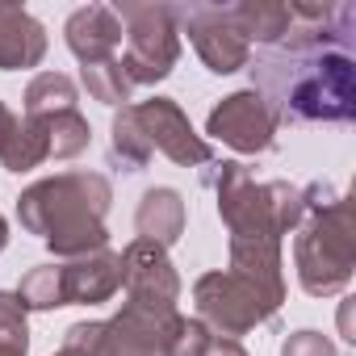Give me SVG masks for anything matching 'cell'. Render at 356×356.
Listing matches in <instances>:
<instances>
[{"instance_id": "6da1fadb", "label": "cell", "mask_w": 356, "mask_h": 356, "mask_svg": "<svg viewBox=\"0 0 356 356\" xmlns=\"http://www.w3.org/2000/svg\"><path fill=\"white\" fill-rule=\"evenodd\" d=\"M214 189H218V214L231 231V273L248 277L260 293H268L281 306L285 302L281 235H289L306 214L302 189L285 181H256L235 159L218 163Z\"/></svg>"}, {"instance_id": "7a4b0ae2", "label": "cell", "mask_w": 356, "mask_h": 356, "mask_svg": "<svg viewBox=\"0 0 356 356\" xmlns=\"http://www.w3.org/2000/svg\"><path fill=\"white\" fill-rule=\"evenodd\" d=\"M109 202L113 189L101 172H59L30 185L17 197V218L55 256L80 260L109 248V231H105Z\"/></svg>"}, {"instance_id": "3957f363", "label": "cell", "mask_w": 356, "mask_h": 356, "mask_svg": "<svg viewBox=\"0 0 356 356\" xmlns=\"http://www.w3.org/2000/svg\"><path fill=\"white\" fill-rule=\"evenodd\" d=\"M256 92L268 101V109L293 122H348L356 113V76L348 51H281L260 59L256 67Z\"/></svg>"}, {"instance_id": "277c9868", "label": "cell", "mask_w": 356, "mask_h": 356, "mask_svg": "<svg viewBox=\"0 0 356 356\" xmlns=\"http://www.w3.org/2000/svg\"><path fill=\"white\" fill-rule=\"evenodd\" d=\"M302 197H306V214L298 222V243H293L298 281L310 298H331L352 281L356 218L348 197H335L327 185H310L302 189Z\"/></svg>"}, {"instance_id": "5b68a950", "label": "cell", "mask_w": 356, "mask_h": 356, "mask_svg": "<svg viewBox=\"0 0 356 356\" xmlns=\"http://www.w3.org/2000/svg\"><path fill=\"white\" fill-rule=\"evenodd\" d=\"M126 30V55L122 72L130 84H155L172 76L181 59V30H176V9L168 5H118L113 9Z\"/></svg>"}, {"instance_id": "8992f818", "label": "cell", "mask_w": 356, "mask_h": 356, "mask_svg": "<svg viewBox=\"0 0 356 356\" xmlns=\"http://www.w3.org/2000/svg\"><path fill=\"white\" fill-rule=\"evenodd\" d=\"M193 306H197V323L210 335H222V339H235V335L268 323L281 310L268 293H260L248 277H239L231 268H218V273L197 277Z\"/></svg>"}, {"instance_id": "52a82bcc", "label": "cell", "mask_w": 356, "mask_h": 356, "mask_svg": "<svg viewBox=\"0 0 356 356\" xmlns=\"http://www.w3.org/2000/svg\"><path fill=\"white\" fill-rule=\"evenodd\" d=\"M122 289H126V306L151 318H168L176 314V302H181V277H176L168 252L159 243L134 239L122 256Z\"/></svg>"}, {"instance_id": "ba28073f", "label": "cell", "mask_w": 356, "mask_h": 356, "mask_svg": "<svg viewBox=\"0 0 356 356\" xmlns=\"http://www.w3.org/2000/svg\"><path fill=\"white\" fill-rule=\"evenodd\" d=\"M126 113L138 126L143 143L151 147V155L163 151L172 163H181V168H197V163H210L214 159L210 143L189 126L185 109L176 105L172 97H155V101H143V105H126Z\"/></svg>"}, {"instance_id": "9c48e42d", "label": "cell", "mask_w": 356, "mask_h": 356, "mask_svg": "<svg viewBox=\"0 0 356 356\" xmlns=\"http://www.w3.org/2000/svg\"><path fill=\"white\" fill-rule=\"evenodd\" d=\"M168 318H151V314H138V310L122 306V314H113L109 323H76V327H67L63 339L88 348L92 356H168L163 352Z\"/></svg>"}, {"instance_id": "30bf717a", "label": "cell", "mask_w": 356, "mask_h": 356, "mask_svg": "<svg viewBox=\"0 0 356 356\" xmlns=\"http://www.w3.org/2000/svg\"><path fill=\"white\" fill-rule=\"evenodd\" d=\"M176 22H185L189 42L197 47L202 63L214 76H231L239 67L252 63V47L239 34V26L231 22L227 5H189V9H176Z\"/></svg>"}, {"instance_id": "8fae6325", "label": "cell", "mask_w": 356, "mask_h": 356, "mask_svg": "<svg viewBox=\"0 0 356 356\" xmlns=\"http://www.w3.org/2000/svg\"><path fill=\"white\" fill-rule=\"evenodd\" d=\"M277 113L268 109V101L256 92V88H243V92H231V97H222L214 109H210V122H206V130L218 138V143H227L231 151H239V155H260V151H268L273 143H277Z\"/></svg>"}, {"instance_id": "7c38bea8", "label": "cell", "mask_w": 356, "mask_h": 356, "mask_svg": "<svg viewBox=\"0 0 356 356\" xmlns=\"http://www.w3.org/2000/svg\"><path fill=\"white\" fill-rule=\"evenodd\" d=\"M118 289H122V264H118V256L109 248L59 264V298H63V306L109 302Z\"/></svg>"}, {"instance_id": "4fadbf2b", "label": "cell", "mask_w": 356, "mask_h": 356, "mask_svg": "<svg viewBox=\"0 0 356 356\" xmlns=\"http://www.w3.org/2000/svg\"><path fill=\"white\" fill-rule=\"evenodd\" d=\"M63 34H67L72 55H76L84 67L118 59V47H122V38H126L122 17H118L109 5H84V9H76V13L67 17V30H63Z\"/></svg>"}, {"instance_id": "5bb4252c", "label": "cell", "mask_w": 356, "mask_h": 356, "mask_svg": "<svg viewBox=\"0 0 356 356\" xmlns=\"http://www.w3.org/2000/svg\"><path fill=\"white\" fill-rule=\"evenodd\" d=\"M42 55H47V30L38 26V17L17 0H0V72L38 67Z\"/></svg>"}, {"instance_id": "9a60e30c", "label": "cell", "mask_w": 356, "mask_h": 356, "mask_svg": "<svg viewBox=\"0 0 356 356\" xmlns=\"http://www.w3.org/2000/svg\"><path fill=\"white\" fill-rule=\"evenodd\" d=\"M51 159V138L42 118H17L0 101V163L5 172H30Z\"/></svg>"}, {"instance_id": "2e32d148", "label": "cell", "mask_w": 356, "mask_h": 356, "mask_svg": "<svg viewBox=\"0 0 356 356\" xmlns=\"http://www.w3.org/2000/svg\"><path fill=\"white\" fill-rule=\"evenodd\" d=\"M134 227H138V239L159 243L168 252L185 231V202H181V193L176 189H147L143 202H138Z\"/></svg>"}, {"instance_id": "e0dca14e", "label": "cell", "mask_w": 356, "mask_h": 356, "mask_svg": "<svg viewBox=\"0 0 356 356\" xmlns=\"http://www.w3.org/2000/svg\"><path fill=\"white\" fill-rule=\"evenodd\" d=\"M231 9V22L239 26V34L252 42H285L289 34V5L285 0H239V5H227Z\"/></svg>"}, {"instance_id": "ac0fdd59", "label": "cell", "mask_w": 356, "mask_h": 356, "mask_svg": "<svg viewBox=\"0 0 356 356\" xmlns=\"http://www.w3.org/2000/svg\"><path fill=\"white\" fill-rule=\"evenodd\" d=\"M76 109V84L63 72H38L26 88V118H47Z\"/></svg>"}, {"instance_id": "d6986e66", "label": "cell", "mask_w": 356, "mask_h": 356, "mask_svg": "<svg viewBox=\"0 0 356 356\" xmlns=\"http://www.w3.org/2000/svg\"><path fill=\"white\" fill-rule=\"evenodd\" d=\"M42 126H47V138H51V159H72V155H80V151L88 147V138H92V130H88V122L80 118V109L47 113Z\"/></svg>"}, {"instance_id": "ffe728a7", "label": "cell", "mask_w": 356, "mask_h": 356, "mask_svg": "<svg viewBox=\"0 0 356 356\" xmlns=\"http://www.w3.org/2000/svg\"><path fill=\"white\" fill-rule=\"evenodd\" d=\"M84 88H88V97L101 101V105H126L134 84L126 80L122 59H109V63H92V67H84Z\"/></svg>"}, {"instance_id": "44dd1931", "label": "cell", "mask_w": 356, "mask_h": 356, "mask_svg": "<svg viewBox=\"0 0 356 356\" xmlns=\"http://www.w3.org/2000/svg\"><path fill=\"white\" fill-rule=\"evenodd\" d=\"M17 302L22 310H55L63 306L59 298V264H42V268H30L17 285Z\"/></svg>"}, {"instance_id": "7402d4cb", "label": "cell", "mask_w": 356, "mask_h": 356, "mask_svg": "<svg viewBox=\"0 0 356 356\" xmlns=\"http://www.w3.org/2000/svg\"><path fill=\"white\" fill-rule=\"evenodd\" d=\"M0 356H30V327L17 293H0Z\"/></svg>"}, {"instance_id": "603a6c76", "label": "cell", "mask_w": 356, "mask_h": 356, "mask_svg": "<svg viewBox=\"0 0 356 356\" xmlns=\"http://www.w3.org/2000/svg\"><path fill=\"white\" fill-rule=\"evenodd\" d=\"M281 356H339V352L323 331H298L281 343Z\"/></svg>"}, {"instance_id": "cb8c5ba5", "label": "cell", "mask_w": 356, "mask_h": 356, "mask_svg": "<svg viewBox=\"0 0 356 356\" xmlns=\"http://www.w3.org/2000/svg\"><path fill=\"white\" fill-rule=\"evenodd\" d=\"M202 356H248L239 339H222V335H210V343L202 348Z\"/></svg>"}, {"instance_id": "d4e9b609", "label": "cell", "mask_w": 356, "mask_h": 356, "mask_svg": "<svg viewBox=\"0 0 356 356\" xmlns=\"http://www.w3.org/2000/svg\"><path fill=\"white\" fill-rule=\"evenodd\" d=\"M55 356H92V352H88V348H80V343H72V339H63V348H59Z\"/></svg>"}, {"instance_id": "484cf974", "label": "cell", "mask_w": 356, "mask_h": 356, "mask_svg": "<svg viewBox=\"0 0 356 356\" xmlns=\"http://www.w3.org/2000/svg\"><path fill=\"white\" fill-rule=\"evenodd\" d=\"M5 243H9V222L0 218V252H5Z\"/></svg>"}]
</instances>
